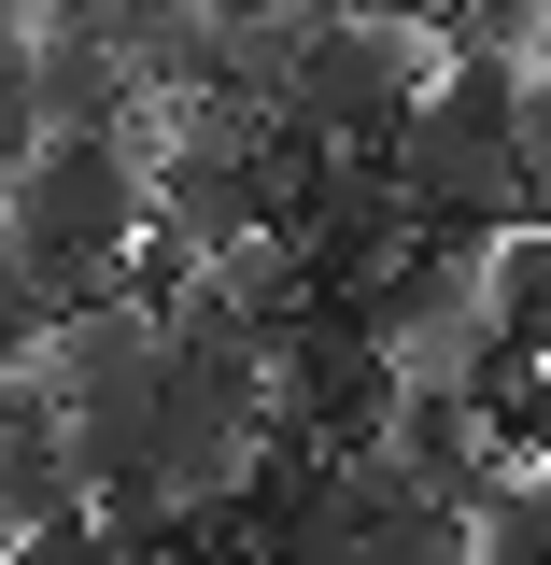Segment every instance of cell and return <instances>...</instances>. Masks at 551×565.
I'll list each match as a JSON object with an SVG mask.
<instances>
[{
    "instance_id": "obj_7",
    "label": "cell",
    "mask_w": 551,
    "mask_h": 565,
    "mask_svg": "<svg viewBox=\"0 0 551 565\" xmlns=\"http://www.w3.org/2000/svg\"><path fill=\"white\" fill-rule=\"evenodd\" d=\"M509 452H523V467H551V353H538V382L509 396Z\"/></svg>"
},
{
    "instance_id": "obj_4",
    "label": "cell",
    "mask_w": 551,
    "mask_h": 565,
    "mask_svg": "<svg viewBox=\"0 0 551 565\" xmlns=\"http://www.w3.org/2000/svg\"><path fill=\"white\" fill-rule=\"evenodd\" d=\"M0 509L14 523H71L85 494V411H71L57 353H0Z\"/></svg>"
},
{
    "instance_id": "obj_1",
    "label": "cell",
    "mask_w": 551,
    "mask_h": 565,
    "mask_svg": "<svg viewBox=\"0 0 551 565\" xmlns=\"http://www.w3.org/2000/svg\"><path fill=\"white\" fill-rule=\"evenodd\" d=\"M0 226L57 297H114L128 255L156 241V141L128 128H43V156L0 170Z\"/></svg>"
},
{
    "instance_id": "obj_6",
    "label": "cell",
    "mask_w": 551,
    "mask_h": 565,
    "mask_svg": "<svg viewBox=\"0 0 551 565\" xmlns=\"http://www.w3.org/2000/svg\"><path fill=\"white\" fill-rule=\"evenodd\" d=\"M495 340L551 353V226H509L495 241Z\"/></svg>"
},
{
    "instance_id": "obj_3",
    "label": "cell",
    "mask_w": 551,
    "mask_h": 565,
    "mask_svg": "<svg viewBox=\"0 0 551 565\" xmlns=\"http://www.w3.org/2000/svg\"><path fill=\"white\" fill-rule=\"evenodd\" d=\"M411 199L438 241H509V226H538V141L523 128H481V114H424L411 128Z\"/></svg>"
},
{
    "instance_id": "obj_2",
    "label": "cell",
    "mask_w": 551,
    "mask_h": 565,
    "mask_svg": "<svg viewBox=\"0 0 551 565\" xmlns=\"http://www.w3.org/2000/svg\"><path fill=\"white\" fill-rule=\"evenodd\" d=\"M438 57H453V43H438V14H382V0H353V14H326V29H297L283 114H311L340 156H411Z\"/></svg>"
},
{
    "instance_id": "obj_5",
    "label": "cell",
    "mask_w": 551,
    "mask_h": 565,
    "mask_svg": "<svg viewBox=\"0 0 551 565\" xmlns=\"http://www.w3.org/2000/svg\"><path fill=\"white\" fill-rule=\"evenodd\" d=\"M340 494H353V565H481V509L453 481H424L411 452H340Z\"/></svg>"
},
{
    "instance_id": "obj_8",
    "label": "cell",
    "mask_w": 551,
    "mask_h": 565,
    "mask_svg": "<svg viewBox=\"0 0 551 565\" xmlns=\"http://www.w3.org/2000/svg\"><path fill=\"white\" fill-rule=\"evenodd\" d=\"M523 128H538V156H551V14H538V43H523Z\"/></svg>"
}]
</instances>
